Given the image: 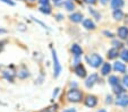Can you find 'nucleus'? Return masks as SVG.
I'll return each instance as SVG.
<instances>
[{
  "label": "nucleus",
  "instance_id": "nucleus-35",
  "mask_svg": "<svg viewBox=\"0 0 128 112\" xmlns=\"http://www.w3.org/2000/svg\"><path fill=\"white\" fill-rule=\"evenodd\" d=\"M126 20H127V23H128V17H127V19H126Z\"/></svg>",
  "mask_w": 128,
  "mask_h": 112
},
{
  "label": "nucleus",
  "instance_id": "nucleus-34",
  "mask_svg": "<svg viewBox=\"0 0 128 112\" xmlns=\"http://www.w3.org/2000/svg\"><path fill=\"white\" fill-rule=\"evenodd\" d=\"M4 32H5L4 29H0V33H4Z\"/></svg>",
  "mask_w": 128,
  "mask_h": 112
},
{
  "label": "nucleus",
  "instance_id": "nucleus-27",
  "mask_svg": "<svg viewBox=\"0 0 128 112\" xmlns=\"http://www.w3.org/2000/svg\"><path fill=\"white\" fill-rule=\"evenodd\" d=\"M64 112H76L75 109H68V110H65Z\"/></svg>",
  "mask_w": 128,
  "mask_h": 112
},
{
  "label": "nucleus",
  "instance_id": "nucleus-32",
  "mask_svg": "<svg viewBox=\"0 0 128 112\" xmlns=\"http://www.w3.org/2000/svg\"><path fill=\"white\" fill-rule=\"evenodd\" d=\"M99 112H106V110H100Z\"/></svg>",
  "mask_w": 128,
  "mask_h": 112
},
{
  "label": "nucleus",
  "instance_id": "nucleus-24",
  "mask_svg": "<svg viewBox=\"0 0 128 112\" xmlns=\"http://www.w3.org/2000/svg\"><path fill=\"white\" fill-rule=\"evenodd\" d=\"M87 3H90V5H94L95 2H96V0H85Z\"/></svg>",
  "mask_w": 128,
  "mask_h": 112
},
{
  "label": "nucleus",
  "instance_id": "nucleus-16",
  "mask_svg": "<svg viewBox=\"0 0 128 112\" xmlns=\"http://www.w3.org/2000/svg\"><path fill=\"white\" fill-rule=\"evenodd\" d=\"M122 17H124L122 11H121L120 9H114V19L120 20V19H122Z\"/></svg>",
  "mask_w": 128,
  "mask_h": 112
},
{
  "label": "nucleus",
  "instance_id": "nucleus-30",
  "mask_svg": "<svg viewBox=\"0 0 128 112\" xmlns=\"http://www.w3.org/2000/svg\"><path fill=\"white\" fill-rule=\"evenodd\" d=\"M104 34H106V35H109V37H111V36H112L111 33H108V32H104Z\"/></svg>",
  "mask_w": 128,
  "mask_h": 112
},
{
  "label": "nucleus",
  "instance_id": "nucleus-15",
  "mask_svg": "<svg viewBox=\"0 0 128 112\" xmlns=\"http://www.w3.org/2000/svg\"><path fill=\"white\" fill-rule=\"evenodd\" d=\"M118 57V50L116 49V48H114V49H110L108 52V58L109 59H114Z\"/></svg>",
  "mask_w": 128,
  "mask_h": 112
},
{
  "label": "nucleus",
  "instance_id": "nucleus-31",
  "mask_svg": "<svg viewBox=\"0 0 128 112\" xmlns=\"http://www.w3.org/2000/svg\"><path fill=\"white\" fill-rule=\"evenodd\" d=\"M101 2L102 3H106V0H101Z\"/></svg>",
  "mask_w": 128,
  "mask_h": 112
},
{
  "label": "nucleus",
  "instance_id": "nucleus-17",
  "mask_svg": "<svg viewBox=\"0 0 128 112\" xmlns=\"http://www.w3.org/2000/svg\"><path fill=\"white\" fill-rule=\"evenodd\" d=\"M40 11L41 12H43V14H46V15H49L51 12V8L49 7L48 5H43L41 8H40Z\"/></svg>",
  "mask_w": 128,
  "mask_h": 112
},
{
  "label": "nucleus",
  "instance_id": "nucleus-26",
  "mask_svg": "<svg viewBox=\"0 0 128 112\" xmlns=\"http://www.w3.org/2000/svg\"><path fill=\"white\" fill-rule=\"evenodd\" d=\"M114 46H118V48H120L122 44L120 43V42H118V41H114Z\"/></svg>",
  "mask_w": 128,
  "mask_h": 112
},
{
  "label": "nucleus",
  "instance_id": "nucleus-11",
  "mask_svg": "<svg viewBox=\"0 0 128 112\" xmlns=\"http://www.w3.org/2000/svg\"><path fill=\"white\" fill-rule=\"evenodd\" d=\"M70 19H72V22H75V23H80V22H82L83 16H82L80 12H75V14L70 15Z\"/></svg>",
  "mask_w": 128,
  "mask_h": 112
},
{
  "label": "nucleus",
  "instance_id": "nucleus-28",
  "mask_svg": "<svg viewBox=\"0 0 128 112\" xmlns=\"http://www.w3.org/2000/svg\"><path fill=\"white\" fill-rule=\"evenodd\" d=\"M106 102H108V103L111 102V96H108V98H106Z\"/></svg>",
  "mask_w": 128,
  "mask_h": 112
},
{
  "label": "nucleus",
  "instance_id": "nucleus-6",
  "mask_svg": "<svg viewBox=\"0 0 128 112\" xmlns=\"http://www.w3.org/2000/svg\"><path fill=\"white\" fill-rule=\"evenodd\" d=\"M117 104L118 105H121V107H126L128 104V96L125 94H121L118 96L117 99Z\"/></svg>",
  "mask_w": 128,
  "mask_h": 112
},
{
  "label": "nucleus",
  "instance_id": "nucleus-18",
  "mask_svg": "<svg viewBox=\"0 0 128 112\" xmlns=\"http://www.w3.org/2000/svg\"><path fill=\"white\" fill-rule=\"evenodd\" d=\"M109 83L111 84L112 86L118 85V84H119V79H118V77H116V76H111V77L109 78Z\"/></svg>",
  "mask_w": 128,
  "mask_h": 112
},
{
  "label": "nucleus",
  "instance_id": "nucleus-1",
  "mask_svg": "<svg viewBox=\"0 0 128 112\" xmlns=\"http://www.w3.org/2000/svg\"><path fill=\"white\" fill-rule=\"evenodd\" d=\"M67 98L70 102H80L83 98V94L78 90H70L67 94Z\"/></svg>",
  "mask_w": 128,
  "mask_h": 112
},
{
  "label": "nucleus",
  "instance_id": "nucleus-14",
  "mask_svg": "<svg viewBox=\"0 0 128 112\" xmlns=\"http://www.w3.org/2000/svg\"><path fill=\"white\" fill-rule=\"evenodd\" d=\"M110 70H111V66H110V63H104L103 67H102L101 73H102V75L106 76V75H109Z\"/></svg>",
  "mask_w": 128,
  "mask_h": 112
},
{
  "label": "nucleus",
  "instance_id": "nucleus-22",
  "mask_svg": "<svg viewBox=\"0 0 128 112\" xmlns=\"http://www.w3.org/2000/svg\"><path fill=\"white\" fill-rule=\"evenodd\" d=\"M124 85L128 87V76H125V77H124Z\"/></svg>",
  "mask_w": 128,
  "mask_h": 112
},
{
  "label": "nucleus",
  "instance_id": "nucleus-13",
  "mask_svg": "<svg viewBox=\"0 0 128 112\" xmlns=\"http://www.w3.org/2000/svg\"><path fill=\"white\" fill-rule=\"evenodd\" d=\"M83 25H84V27L87 29H94L95 28L94 23H93L91 19H85L84 22H83Z\"/></svg>",
  "mask_w": 128,
  "mask_h": 112
},
{
  "label": "nucleus",
  "instance_id": "nucleus-33",
  "mask_svg": "<svg viewBox=\"0 0 128 112\" xmlns=\"http://www.w3.org/2000/svg\"><path fill=\"white\" fill-rule=\"evenodd\" d=\"M53 1H54V2H59V1H60V0H53Z\"/></svg>",
  "mask_w": 128,
  "mask_h": 112
},
{
  "label": "nucleus",
  "instance_id": "nucleus-7",
  "mask_svg": "<svg viewBox=\"0 0 128 112\" xmlns=\"http://www.w3.org/2000/svg\"><path fill=\"white\" fill-rule=\"evenodd\" d=\"M118 36L120 37L121 40L127 39V36H128V28H127V27H125V26L119 27V29H118Z\"/></svg>",
  "mask_w": 128,
  "mask_h": 112
},
{
  "label": "nucleus",
  "instance_id": "nucleus-2",
  "mask_svg": "<svg viewBox=\"0 0 128 112\" xmlns=\"http://www.w3.org/2000/svg\"><path fill=\"white\" fill-rule=\"evenodd\" d=\"M87 62L90 63V66H92L93 68H98L100 67V65L102 63V58L99 56V54H92V56L87 57Z\"/></svg>",
  "mask_w": 128,
  "mask_h": 112
},
{
  "label": "nucleus",
  "instance_id": "nucleus-29",
  "mask_svg": "<svg viewBox=\"0 0 128 112\" xmlns=\"http://www.w3.org/2000/svg\"><path fill=\"white\" fill-rule=\"evenodd\" d=\"M58 91H59V88H56V91H54V93H53V96H56V95L58 94Z\"/></svg>",
  "mask_w": 128,
  "mask_h": 112
},
{
  "label": "nucleus",
  "instance_id": "nucleus-25",
  "mask_svg": "<svg viewBox=\"0 0 128 112\" xmlns=\"http://www.w3.org/2000/svg\"><path fill=\"white\" fill-rule=\"evenodd\" d=\"M1 1H4V2H6V3H9L10 6H14L15 3L12 2V1H10V0H1Z\"/></svg>",
  "mask_w": 128,
  "mask_h": 112
},
{
  "label": "nucleus",
  "instance_id": "nucleus-21",
  "mask_svg": "<svg viewBox=\"0 0 128 112\" xmlns=\"http://www.w3.org/2000/svg\"><path fill=\"white\" fill-rule=\"evenodd\" d=\"M65 7L67 10H72L74 9V5H72V2H70V1H67V2H65Z\"/></svg>",
  "mask_w": 128,
  "mask_h": 112
},
{
  "label": "nucleus",
  "instance_id": "nucleus-8",
  "mask_svg": "<svg viewBox=\"0 0 128 112\" xmlns=\"http://www.w3.org/2000/svg\"><path fill=\"white\" fill-rule=\"evenodd\" d=\"M75 73H76V75L80 76V77H82V78L86 76V70H85V68L82 66V65H78V66H76Z\"/></svg>",
  "mask_w": 128,
  "mask_h": 112
},
{
  "label": "nucleus",
  "instance_id": "nucleus-23",
  "mask_svg": "<svg viewBox=\"0 0 128 112\" xmlns=\"http://www.w3.org/2000/svg\"><path fill=\"white\" fill-rule=\"evenodd\" d=\"M39 1L41 5H48L49 3V0H39Z\"/></svg>",
  "mask_w": 128,
  "mask_h": 112
},
{
  "label": "nucleus",
  "instance_id": "nucleus-3",
  "mask_svg": "<svg viewBox=\"0 0 128 112\" xmlns=\"http://www.w3.org/2000/svg\"><path fill=\"white\" fill-rule=\"evenodd\" d=\"M52 58H53V67H54V77H58L61 73V66L59 63L56 50H52Z\"/></svg>",
  "mask_w": 128,
  "mask_h": 112
},
{
  "label": "nucleus",
  "instance_id": "nucleus-5",
  "mask_svg": "<svg viewBox=\"0 0 128 112\" xmlns=\"http://www.w3.org/2000/svg\"><path fill=\"white\" fill-rule=\"evenodd\" d=\"M98 103V100L95 96H87L86 100H85V104L88 108H94Z\"/></svg>",
  "mask_w": 128,
  "mask_h": 112
},
{
  "label": "nucleus",
  "instance_id": "nucleus-9",
  "mask_svg": "<svg viewBox=\"0 0 128 112\" xmlns=\"http://www.w3.org/2000/svg\"><path fill=\"white\" fill-rule=\"evenodd\" d=\"M114 70L118 71V73H125V71H126L125 63L120 62V61H117V62H114Z\"/></svg>",
  "mask_w": 128,
  "mask_h": 112
},
{
  "label": "nucleus",
  "instance_id": "nucleus-10",
  "mask_svg": "<svg viewBox=\"0 0 128 112\" xmlns=\"http://www.w3.org/2000/svg\"><path fill=\"white\" fill-rule=\"evenodd\" d=\"M124 6V0H111V7L114 9H120Z\"/></svg>",
  "mask_w": 128,
  "mask_h": 112
},
{
  "label": "nucleus",
  "instance_id": "nucleus-4",
  "mask_svg": "<svg viewBox=\"0 0 128 112\" xmlns=\"http://www.w3.org/2000/svg\"><path fill=\"white\" fill-rule=\"evenodd\" d=\"M96 82H98V75H96V74H92V75H91L86 79L85 85H86V87H92V86L94 85Z\"/></svg>",
  "mask_w": 128,
  "mask_h": 112
},
{
  "label": "nucleus",
  "instance_id": "nucleus-19",
  "mask_svg": "<svg viewBox=\"0 0 128 112\" xmlns=\"http://www.w3.org/2000/svg\"><path fill=\"white\" fill-rule=\"evenodd\" d=\"M114 92L116 93V94H122V93H124V88L118 84V85H114Z\"/></svg>",
  "mask_w": 128,
  "mask_h": 112
},
{
  "label": "nucleus",
  "instance_id": "nucleus-20",
  "mask_svg": "<svg viewBox=\"0 0 128 112\" xmlns=\"http://www.w3.org/2000/svg\"><path fill=\"white\" fill-rule=\"evenodd\" d=\"M120 57H121V59H122L124 61H127V62H128V50H127V49L122 50V52H121Z\"/></svg>",
  "mask_w": 128,
  "mask_h": 112
},
{
  "label": "nucleus",
  "instance_id": "nucleus-12",
  "mask_svg": "<svg viewBox=\"0 0 128 112\" xmlns=\"http://www.w3.org/2000/svg\"><path fill=\"white\" fill-rule=\"evenodd\" d=\"M72 52L74 54H75L76 57H78V56H80L82 54V48H80V45H77V44H72Z\"/></svg>",
  "mask_w": 128,
  "mask_h": 112
}]
</instances>
